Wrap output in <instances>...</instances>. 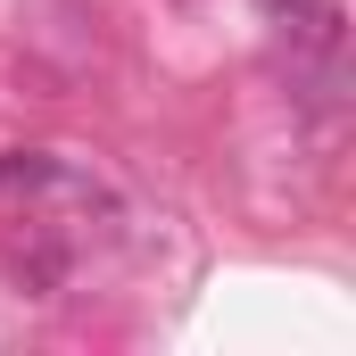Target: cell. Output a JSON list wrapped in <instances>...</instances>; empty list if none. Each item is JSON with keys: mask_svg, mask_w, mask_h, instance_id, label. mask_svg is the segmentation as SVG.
I'll return each instance as SVG.
<instances>
[{"mask_svg": "<svg viewBox=\"0 0 356 356\" xmlns=\"http://www.w3.org/2000/svg\"><path fill=\"white\" fill-rule=\"evenodd\" d=\"M17 282L42 298V290H58L67 282V249L50 241V232H33V241H17Z\"/></svg>", "mask_w": 356, "mask_h": 356, "instance_id": "2", "label": "cell"}, {"mask_svg": "<svg viewBox=\"0 0 356 356\" xmlns=\"http://www.w3.org/2000/svg\"><path fill=\"white\" fill-rule=\"evenodd\" d=\"M50 182H67V166L50 149H8L0 158V191H50Z\"/></svg>", "mask_w": 356, "mask_h": 356, "instance_id": "3", "label": "cell"}, {"mask_svg": "<svg viewBox=\"0 0 356 356\" xmlns=\"http://www.w3.org/2000/svg\"><path fill=\"white\" fill-rule=\"evenodd\" d=\"M273 17L290 25V42H307V50H340V0H273Z\"/></svg>", "mask_w": 356, "mask_h": 356, "instance_id": "1", "label": "cell"}]
</instances>
